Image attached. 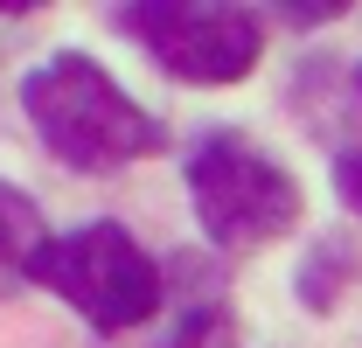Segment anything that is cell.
Segmentation results:
<instances>
[{
	"instance_id": "cell-1",
	"label": "cell",
	"mask_w": 362,
	"mask_h": 348,
	"mask_svg": "<svg viewBox=\"0 0 362 348\" xmlns=\"http://www.w3.org/2000/svg\"><path fill=\"white\" fill-rule=\"evenodd\" d=\"M21 112H28L35 139L77 174H112L126 161H146V153L168 146V132L153 126L84 49H63L42 70H28L21 77Z\"/></svg>"
},
{
	"instance_id": "cell-2",
	"label": "cell",
	"mask_w": 362,
	"mask_h": 348,
	"mask_svg": "<svg viewBox=\"0 0 362 348\" xmlns=\"http://www.w3.org/2000/svg\"><path fill=\"white\" fill-rule=\"evenodd\" d=\"M188 195L223 251H258L300 223V181L237 132H216L188 153Z\"/></svg>"
},
{
	"instance_id": "cell-3",
	"label": "cell",
	"mask_w": 362,
	"mask_h": 348,
	"mask_svg": "<svg viewBox=\"0 0 362 348\" xmlns=\"http://www.w3.org/2000/svg\"><path fill=\"white\" fill-rule=\"evenodd\" d=\"M35 279L56 300H70L90 327H105V335L139 327L160 306V272L119 223H84L70 237H49L42 258H35Z\"/></svg>"
},
{
	"instance_id": "cell-4",
	"label": "cell",
	"mask_w": 362,
	"mask_h": 348,
	"mask_svg": "<svg viewBox=\"0 0 362 348\" xmlns=\"http://www.w3.org/2000/svg\"><path fill=\"white\" fill-rule=\"evenodd\" d=\"M119 28L153 49V63L181 84H237L258 70V21L237 7H175V0H133L119 7Z\"/></svg>"
},
{
	"instance_id": "cell-5",
	"label": "cell",
	"mask_w": 362,
	"mask_h": 348,
	"mask_svg": "<svg viewBox=\"0 0 362 348\" xmlns=\"http://www.w3.org/2000/svg\"><path fill=\"white\" fill-rule=\"evenodd\" d=\"M49 230H42V209L0 181V293H14L21 279H35V258H42Z\"/></svg>"
},
{
	"instance_id": "cell-6",
	"label": "cell",
	"mask_w": 362,
	"mask_h": 348,
	"mask_svg": "<svg viewBox=\"0 0 362 348\" xmlns=\"http://www.w3.org/2000/svg\"><path fill=\"white\" fill-rule=\"evenodd\" d=\"M334 195L362 216V153H341V161H334Z\"/></svg>"
}]
</instances>
